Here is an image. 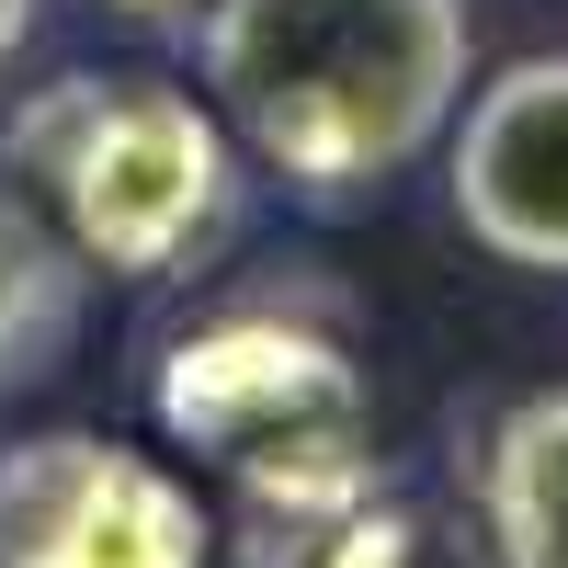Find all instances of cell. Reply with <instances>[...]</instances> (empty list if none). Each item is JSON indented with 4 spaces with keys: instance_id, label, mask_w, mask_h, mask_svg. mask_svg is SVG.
I'll use <instances>...</instances> for the list:
<instances>
[{
    "instance_id": "cell-11",
    "label": "cell",
    "mask_w": 568,
    "mask_h": 568,
    "mask_svg": "<svg viewBox=\"0 0 568 568\" xmlns=\"http://www.w3.org/2000/svg\"><path fill=\"white\" fill-rule=\"evenodd\" d=\"M103 12H182V0H103Z\"/></svg>"
},
{
    "instance_id": "cell-5",
    "label": "cell",
    "mask_w": 568,
    "mask_h": 568,
    "mask_svg": "<svg viewBox=\"0 0 568 568\" xmlns=\"http://www.w3.org/2000/svg\"><path fill=\"white\" fill-rule=\"evenodd\" d=\"M455 227L511 273L568 284V58H511L444 125Z\"/></svg>"
},
{
    "instance_id": "cell-6",
    "label": "cell",
    "mask_w": 568,
    "mask_h": 568,
    "mask_svg": "<svg viewBox=\"0 0 568 568\" xmlns=\"http://www.w3.org/2000/svg\"><path fill=\"white\" fill-rule=\"evenodd\" d=\"M478 535L500 568H568V387H535L478 444Z\"/></svg>"
},
{
    "instance_id": "cell-2",
    "label": "cell",
    "mask_w": 568,
    "mask_h": 568,
    "mask_svg": "<svg viewBox=\"0 0 568 568\" xmlns=\"http://www.w3.org/2000/svg\"><path fill=\"white\" fill-rule=\"evenodd\" d=\"M0 182L80 273L171 284L240 227V136L182 80L149 69H69L12 103Z\"/></svg>"
},
{
    "instance_id": "cell-10",
    "label": "cell",
    "mask_w": 568,
    "mask_h": 568,
    "mask_svg": "<svg viewBox=\"0 0 568 568\" xmlns=\"http://www.w3.org/2000/svg\"><path fill=\"white\" fill-rule=\"evenodd\" d=\"M34 34V0H0V69H12V45Z\"/></svg>"
},
{
    "instance_id": "cell-9",
    "label": "cell",
    "mask_w": 568,
    "mask_h": 568,
    "mask_svg": "<svg viewBox=\"0 0 568 568\" xmlns=\"http://www.w3.org/2000/svg\"><path fill=\"white\" fill-rule=\"evenodd\" d=\"M398 568H500V557L478 535V511H409V557Z\"/></svg>"
},
{
    "instance_id": "cell-7",
    "label": "cell",
    "mask_w": 568,
    "mask_h": 568,
    "mask_svg": "<svg viewBox=\"0 0 568 568\" xmlns=\"http://www.w3.org/2000/svg\"><path fill=\"white\" fill-rule=\"evenodd\" d=\"M409 557V500L353 489L307 511H240V568H398Z\"/></svg>"
},
{
    "instance_id": "cell-3",
    "label": "cell",
    "mask_w": 568,
    "mask_h": 568,
    "mask_svg": "<svg viewBox=\"0 0 568 568\" xmlns=\"http://www.w3.org/2000/svg\"><path fill=\"white\" fill-rule=\"evenodd\" d=\"M160 433L240 489V511H307L375 489V387L329 329L227 307L160 364Z\"/></svg>"
},
{
    "instance_id": "cell-8",
    "label": "cell",
    "mask_w": 568,
    "mask_h": 568,
    "mask_svg": "<svg viewBox=\"0 0 568 568\" xmlns=\"http://www.w3.org/2000/svg\"><path fill=\"white\" fill-rule=\"evenodd\" d=\"M69 296H80V262L45 240L12 194H0V387H23V375L58 364V342H69Z\"/></svg>"
},
{
    "instance_id": "cell-1",
    "label": "cell",
    "mask_w": 568,
    "mask_h": 568,
    "mask_svg": "<svg viewBox=\"0 0 568 568\" xmlns=\"http://www.w3.org/2000/svg\"><path fill=\"white\" fill-rule=\"evenodd\" d=\"M466 0H205V103L307 205H353L466 103Z\"/></svg>"
},
{
    "instance_id": "cell-4",
    "label": "cell",
    "mask_w": 568,
    "mask_h": 568,
    "mask_svg": "<svg viewBox=\"0 0 568 568\" xmlns=\"http://www.w3.org/2000/svg\"><path fill=\"white\" fill-rule=\"evenodd\" d=\"M0 568H216L194 478L114 433H23L0 455Z\"/></svg>"
}]
</instances>
